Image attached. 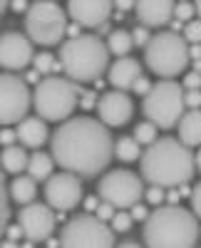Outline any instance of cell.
Wrapping results in <instances>:
<instances>
[{
    "instance_id": "6da1fadb",
    "label": "cell",
    "mask_w": 201,
    "mask_h": 248,
    "mask_svg": "<svg viewBox=\"0 0 201 248\" xmlns=\"http://www.w3.org/2000/svg\"><path fill=\"white\" fill-rule=\"evenodd\" d=\"M50 154L65 171L92 179L114 159V139L99 119L67 117L50 137Z\"/></svg>"
},
{
    "instance_id": "7a4b0ae2",
    "label": "cell",
    "mask_w": 201,
    "mask_h": 248,
    "mask_svg": "<svg viewBox=\"0 0 201 248\" xmlns=\"http://www.w3.org/2000/svg\"><path fill=\"white\" fill-rule=\"evenodd\" d=\"M142 179L147 184H159L164 189H176L191 181L196 174V156L191 147L174 137H156L147 144V152L139 156Z\"/></svg>"
},
{
    "instance_id": "3957f363",
    "label": "cell",
    "mask_w": 201,
    "mask_h": 248,
    "mask_svg": "<svg viewBox=\"0 0 201 248\" xmlns=\"http://www.w3.org/2000/svg\"><path fill=\"white\" fill-rule=\"evenodd\" d=\"M199 218L179 203H159L144 218L142 238L152 248H191L199 243Z\"/></svg>"
},
{
    "instance_id": "277c9868",
    "label": "cell",
    "mask_w": 201,
    "mask_h": 248,
    "mask_svg": "<svg viewBox=\"0 0 201 248\" xmlns=\"http://www.w3.org/2000/svg\"><path fill=\"white\" fill-rule=\"evenodd\" d=\"M60 65H62V72L70 79H75L77 85L97 82L102 77V72L109 67L107 43H102V37L97 35H72L62 43Z\"/></svg>"
},
{
    "instance_id": "5b68a950",
    "label": "cell",
    "mask_w": 201,
    "mask_h": 248,
    "mask_svg": "<svg viewBox=\"0 0 201 248\" xmlns=\"http://www.w3.org/2000/svg\"><path fill=\"white\" fill-rule=\"evenodd\" d=\"M32 105L45 122H62L79 105V85L70 77H43L32 90Z\"/></svg>"
},
{
    "instance_id": "8992f818",
    "label": "cell",
    "mask_w": 201,
    "mask_h": 248,
    "mask_svg": "<svg viewBox=\"0 0 201 248\" xmlns=\"http://www.w3.org/2000/svg\"><path fill=\"white\" fill-rule=\"evenodd\" d=\"M189 43L184 35L164 30L149 37L144 45V65L159 77H176L189 67Z\"/></svg>"
},
{
    "instance_id": "52a82bcc",
    "label": "cell",
    "mask_w": 201,
    "mask_h": 248,
    "mask_svg": "<svg viewBox=\"0 0 201 248\" xmlns=\"http://www.w3.org/2000/svg\"><path fill=\"white\" fill-rule=\"evenodd\" d=\"M184 105V85H179L174 77H162L154 82L152 90L142 99V112L159 129H171L182 119Z\"/></svg>"
},
{
    "instance_id": "ba28073f",
    "label": "cell",
    "mask_w": 201,
    "mask_h": 248,
    "mask_svg": "<svg viewBox=\"0 0 201 248\" xmlns=\"http://www.w3.org/2000/svg\"><path fill=\"white\" fill-rule=\"evenodd\" d=\"M25 35L43 47L60 45L67 35V10L55 0H35L25 10Z\"/></svg>"
},
{
    "instance_id": "9c48e42d",
    "label": "cell",
    "mask_w": 201,
    "mask_h": 248,
    "mask_svg": "<svg viewBox=\"0 0 201 248\" xmlns=\"http://www.w3.org/2000/svg\"><path fill=\"white\" fill-rule=\"evenodd\" d=\"M60 246H67V248H109V246H114V231L107 221H102L94 214H77L65 223L62 233H60Z\"/></svg>"
},
{
    "instance_id": "30bf717a",
    "label": "cell",
    "mask_w": 201,
    "mask_h": 248,
    "mask_svg": "<svg viewBox=\"0 0 201 248\" xmlns=\"http://www.w3.org/2000/svg\"><path fill=\"white\" fill-rule=\"evenodd\" d=\"M97 196L109 201L114 209H129L144 196V179L129 169L107 171L97 184Z\"/></svg>"
},
{
    "instance_id": "8fae6325",
    "label": "cell",
    "mask_w": 201,
    "mask_h": 248,
    "mask_svg": "<svg viewBox=\"0 0 201 248\" xmlns=\"http://www.w3.org/2000/svg\"><path fill=\"white\" fill-rule=\"evenodd\" d=\"M32 92L17 75H0V127H13L28 114Z\"/></svg>"
},
{
    "instance_id": "7c38bea8",
    "label": "cell",
    "mask_w": 201,
    "mask_h": 248,
    "mask_svg": "<svg viewBox=\"0 0 201 248\" xmlns=\"http://www.w3.org/2000/svg\"><path fill=\"white\" fill-rule=\"evenodd\" d=\"M17 223L23 226V236L30 243H45L55 233L57 216L47 201L45 203L30 201V203H23V209L17 214Z\"/></svg>"
},
{
    "instance_id": "4fadbf2b",
    "label": "cell",
    "mask_w": 201,
    "mask_h": 248,
    "mask_svg": "<svg viewBox=\"0 0 201 248\" xmlns=\"http://www.w3.org/2000/svg\"><path fill=\"white\" fill-rule=\"evenodd\" d=\"M45 201L60 214L77 209L79 201H82V176L65 169L60 174H52L45 181Z\"/></svg>"
},
{
    "instance_id": "5bb4252c",
    "label": "cell",
    "mask_w": 201,
    "mask_h": 248,
    "mask_svg": "<svg viewBox=\"0 0 201 248\" xmlns=\"http://www.w3.org/2000/svg\"><path fill=\"white\" fill-rule=\"evenodd\" d=\"M97 117L107 127H124L134 114V102L124 90H112L97 97Z\"/></svg>"
},
{
    "instance_id": "9a60e30c",
    "label": "cell",
    "mask_w": 201,
    "mask_h": 248,
    "mask_svg": "<svg viewBox=\"0 0 201 248\" xmlns=\"http://www.w3.org/2000/svg\"><path fill=\"white\" fill-rule=\"evenodd\" d=\"M35 57L32 40L23 32H3L0 35V67L5 70H25Z\"/></svg>"
},
{
    "instance_id": "2e32d148",
    "label": "cell",
    "mask_w": 201,
    "mask_h": 248,
    "mask_svg": "<svg viewBox=\"0 0 201 248\" xmlns=\"http://www.w3.org/2000/svg\"><path fill=\"white\" fill-rule=\"evenodd\" d=\"M112 0H67V17L82 28H99L112 17Z\"/></svg>"
},
{
    "instance_id": "e0dca14e",
    "label": "cell",
    "mask_w": 201,
    "mask_h": 248,
    "mask_svg": "<svg viewBox=\"0 0 201 248\" xmlns=\"http://www.w3.org/2000/svg\"><path fill=\"white\" fill-rule=\"evenodd\" d=\"M174 0H137L134 13L147 28H162L174 17Z\"/></svg>"
},
{
    "instance_id": "ac0fdd59",
    "label": "cell",
    "mask_w": 201,
    "mask_h": 248,
    "mask_svg": "<svg viewBox=\"0 0 201 248\" xmlns=\"http://www.w3.org/2000/svg\"><path fill=\"white\" fill-rule=\"evenodd\" d=\"M107 70H109V85L114 90H124V92H132V85L142 75V65L134 57H127V55L117 57V62H112Z\"/></svg>"
},
{
    "instance_id": "d6986e66",
    "label": "cell",
    "mask_w": 201,
    "mask_h": 248,
    "mask_svg": "<svg viewBox=\"0 0 201 248\" xmlns=\"http://www.w3.org/2000/svg\"><path fill=\"white\" fill-rule=\"evenodd\" d=\"M15 132H17V141L23 144V147H28V149H40L47 141V137H50L45 119L43 117H28V114L17 122Z\"/></svg>"
},
{
    "instance_id": "ffe728a7",
    "label": "cell",
    "mask_w": 201,
    "mask_h": 248,
    "mask_svg": "<svg viewBox=\"0 0 201 248\" xmlns=\"http://www.w3.org/2000/svg\"><path fill=\"white\" fill-rule=\"evenodd\" d=\"M179 127V139H182L186 147H199L201 144V107L196 109H184L182 119L176 122Z\"/></svg>"
},
{
    "instance_id": "44dd1931",
    "label": "cell",
    "mask_w": 201,
    "mask_h": 248,
    "mask_svg": "<svg viewBox=\"0 0 201 248\" xmlns=\"http://www.w3.org/2000/svg\"><path fill=\"white\" fill-rule=\"evenodd\" d=\"M28 152L23 144H8L0 152V164H3V171L5 174H23L28 167Z\"/></svg>"
},
{
    "instance_id": "7402d4cb",
    "label": "cell",
    "mask_w": 201,
    "mask_h": 248,
    "mask_svg": "<svg viewBox=\"0 0 201 248\" xmlns=\"http://www.w3.org/2000/svg\"><path fill=\"white\" fill-rule=\"evenodd\" d=\"M8 194H10V199L15 201V203H30V201H35V196H37V181L30 176V174H17L13 181H10V186H8Z\"/></svg>"
},
{
    "instance_id": "603a6c76",
    "label": "cell",
    "mask_w": 201,
    "mask_h": 248,
    "mask_svg": "<svg viewBox=\"0 0 201 248\" xmlns=\"http://www.w3.org/2000/svg\"><path fill=\"white\" fill-rule=\"evenodd\" d=\"M25 174H30L35 181H47V179L55 174V159H52V154H45V152H32V154L28 156Z\"/></svg>"
},
{
    "instance_id": "cb8c5ba5",
    "label": "cell",
    "mask_w": 201,
    "mask_h": 248,
    "mask_svg": "<svg viewBox=\"0 0 201 248\" xmlns=\"http://www.w3.org/2000/svg\"><path fill=\"white\" fill-rule=\"evenodd\" d=\"M132 47H134L132 32H127V30H112V32H109V37H107V50H109V55L124 57V55H129Z\"/></svg>"
},
{
    "instance_id": "d4e9b609",
    "label": "cell",
    "mask_w": 201,
    "mask_h": 248,
    "mask_svg": "<svg viewBox=\"0 0 201 248\" xmlns=\"http://www.w3.org/2000/svg\"><path fill=\"white\" fill-rule=\"evenodd\" d=\"M114 156L119 161H137L142 156V144L134 137H122L119 141H114Z\"/></svg>"
},
{
    "instance_id": "484cf974",
    "label": "cell",
    "mask_w": 201,
    "mask_h": 248,
    "mask_svg": "<svg viewBox=\"0 0 201 248\" xmlns=\"http://www.w3.org/2000/svg\"><path fill=\"white\" fill-rule=\"evenodd\" d=\"M8 223H10V194H8V184L3 174V164H0V241L5 238Z\"/></svg>"
},
{
    "instance_id": "4316f807",
    "label": "cell",
    "mask_w": 201,
    "mask_h": 248,
    "mask_svg": "<svg viewBox=\"0 0 201 248\" xmlns=\"http://www.w3.org/2000/svg\"><path fill=\"white\" fill-rule=\"evenodd\" d=\"M32 65L37 72H43V75H52L57 70H62V65H60V60L52 55V52H40L32 57Z\"/></svg>"
},
{
    "instance_id": "83f0119b",
    "label": "cell",
    "mask_w": 201,
    "mask_h": 248,
    "mask_svg": "<svg viewBox=\"0 0 201 248\" xmlns=\"http://www.w3.org/2000/svg\"><path fill=\"white\" fill-rule=\"evenodd\" d=\"M132 223H134V218H132L129 209H117L114 216L109 218V226H112L114 233H127L132 229Z\"/></svg>"
},
{
    "instance_id": "f1b7e54d",
    "label": "cell",
    "mask_w": 201,
    "mask_h": 248,
    "mask_svg": "<svg viewBox=\"0 0 201 248\" xmlns=\"http://www.w3.org/2000/svg\"><path fill=\"white\" fill-rule=\"evenodd\" d=\"M156 124L154 122H142V124H137V127H134V139L139 141V144H152L154 139H156Z\"/></svg>"
},
{
    "instance_id": "f546056e",
    "label": "cell",
    "mask_w": 201,
    "mask_h": 248,
    "mask_svg": "<svg viewBox=\"0 0 201 248\" xmlns=\"http://www.w3.org/2000/svg\"><path fill=\"white\" fill-rule=\"evenodd\" d=\"M184 40L191 43H201V17H191L189 23L184 25Z\"/></svg>"
},
{
    "instance_id": "4dcf8cb0",
    "label": "cell",
    "mask_w": 201,
    "mask_h": 248,
    "mask_svg": "<svg viewBox=\"0 0 201 248\" xmlns=\"http://www.w3.org/2000/svg\"><path fill=\"white\" fill-rule=\"evenodd\" d=\"M194 15H196L194 3H186V0H182V3L174 5V17H176V20H184V23H189Z\"/></svg>"
},
{
    "instance_id": "1f68e13d",
    "label": "cell",
    "mask_w": 201,
    "mask_h": 248,
    "mask_svg": "<svg viewBox=\"0 0 201 248\" xmlns=\"http://www.w3.org/2000/svg\"><path fill=\"white\" fill-rule=\"evenodd\" d=\"M164 186H159V184H149V189H144V199L149 201V203H154V206H159L164 201Z\"/></svg>"
},
{
    "instance_id": "d6a6232c",
    "label": "cell",
    "mask_w": 201,
    "mask_h": 248,
    "mask_svg": "<svg viewBox=\"0 0 201 248\" xmlns=\"http://www.w3.org/2000/svg\"><path fill=\"white\" fill-rule=\"evenodd\" d=\"M114 206L109 203V201H102V199H99V203H97V209H94V216H99V218H102V221H109L112 216H114Z\"/></svg>"
},
{
    "instance_id": "836d02e7",
    "label": "cell",
    "mask_w": 201,
    "mask_h": 248,
    "mask_svg": "<svg viewBox=\"0 0 201 248\" xmlns=\"http://www.w3.org/2000/svg\"><path fill=\"white\" fill-rule=\"evenodd\" d=\"M184 105L186 109L201 107V90H184Z\"/></svg>"
},
{
    "instance_id": "e575fe53",
    "label": "cell",
    "mask_w": 201,
    "mask_h": 248,
    "mask_svg": "<svg viewBox=\"0 0 201 248\" xmlns=\"http://www.w3.org/2000/svg\"><path fill=\"white\" fill-rule=\"evenodd\" d=\"M5 236H8V238L3 241L5 246H13L15 241L25 238V236H23V226H20V223H17V226H10V223H8V229H5Z\"/></svg>"
},
{
    "instance_id": "d590c367",
    "label": "cell",
    "mask_w": 201,
    "mask_h": 248,
    "mask_svg": "<svg viewBox=\"0 0 201 248\" xmlns=\"http://www.w3.org/2000/svg\"><path fill=\"white\" fill-rule=\"evenodd\" d=\"M149 30H147V25H139V28H134L132 30V40H134V45H139V47H142V45H147L149 43Z\"/></svg>"
},
{
    "instance_id": "8d00e7d4",
    "label": "cell",
    "mask_w": 201,
    "mask_h": 248,
    "mask_svg": "<svg viewBox=\"0 0 201 248\" xmlns=\"http://www.w3.org/2000/svg\"><path fill=\"white\" fill-rule=\"evenodd\" d=\"M189 196H191V211L196 214V218H201V181L194 186V191Z\"/></svg>"
},
{
    "instance_id": "74e56055",
    "label": "cell",
    "mask_w": 201,
    "mask_h": 248,
    "mask_svg": "<svg viewBox=\"0 0 201 248\" xmlns=\"http://www.w3.org/2000/svg\"><path fill=\"white\" fill-rule=\"evenodd\" d=\"M182 85H184V90H201V72H196V70L189 72Z\"/></svg>"
},
{
    "instance_id": "f35d334b",
    "label": "cell",
    "mask_w": 201,
    "mask_h": 248,
    "mask_svg": "<svg viewBox=\"0 0 201 248\" xmlns=\"http://www.w3.org/2000/svg\"><path fill=\"white\" fill-rule=\"evenodd\" d=\"M129 214H132V218L134 221H144L147 216H149V209L142 203V201H137L134 206H129Z\"/></svg>"
},
{
    "instance_id": "ab89813d",
    "label": "cell",
    "mask_w": 201,
    "mask_h": 248,
    "mask_svg": "<svg viewBox=\"0 0 201 248\" xmlns=\"http://www.w3.org/2000/svg\"><path fill=\"white\" fill-rule=\"evenodd\" d=\"M149 90H152V82H149L147 77L139 75V77H137V82L132 85V92H137V94H147Z\"/></svg>"
},
{
    "instance_id": "60d3db41",
    "label": "cell",
    "mask_w": 201,
    "mask_h": 248,
    "mask_svg": "<svg viewBox=\"0 0 201 248\" xmlns=\"http://www.w3.org/2000/svg\"><path fill=\"white\" fill-rule=\"evenodd\" d=\"M15 139H17V132H15V129H10V127L0 129V144H3V147H8V144H15Z\"/></svg>"
},
{
    "instance_id": "b9f144b4",
    "label": "cell",
    "mask_w": 201,
    "mask_h": 248,
    "mask_svg": "<svg viewBox=\"0 0 201 248\" xmlns=\"http://www.w3.org/2000/svg\"><path fill=\"white\" fill-rule=\"evenodd\" d=\"M112 3H114V8H117L119 13H127V10H134L137 0H112Z\"/></svg>"
},
{
    "instance_id": "7bdbcfd3",
    "label": "cell",
    "mask_w": 201,
    "mask_h": 248,
    "mask_svg": "<svg viewBox=\"0 0 201 248\" xmlns=\"http://www.w3.org/2000/svg\"><path fill=\"white\" fill-rule=\"evenodd\" d=\"M10 8H13L15 13H25L30 5H28V0H13V3H10Z\"/></svg>"
},
{
    "instance_id": "ee69618b",
    "label": "cell",
    "mask_w": 201,
    "mask_h": 248,
    "mask_svg": "<svg viewBox=\"0 0 201 248\" xmlns=\"http://www.w3.org/2000/svg\"><path fill=\"white\" fill-rule=\"evenodd\" d=\"M189 57H191V60L201 57V43H191V45H189Z\"/></svg>"
},
{
    "instance_id": "f6af8a7d",
    "label": "cell",
    "mask_w": 201,
    "mask_h": 248,
    "mask_svg": "<svg viewBox=\"0 0 201 248\" xmlns=\"http://www.w3.org/2000/svg\"><path fill=\"white\" fill-rule=\"evenodd\" d=\"M82 94H85V97H82V105H85V107H92V105H97L92 92H82Z\"/></svg>"
},
{
    "instance_id": "bcb514c9",
    "label": "cell",
    "mask_w": 201,
    "mask_h": 248,
    "mask_svg": "<svg viewBox=\"0 0 201 248\" xmlns=\"http://www.w3.org/2000/svg\"><path fill=\"white\" fill-rule=\"evenodd\" d=\"M194 156H196V169L201 171V144H199V152H196Z\"/></svg>"
},
{
    "instance_id": "7dc6e473",
    "label": "cell",
    "mask_w": 201,
    "mask_h": 248,
    "mask_svg": "<svg viewBox=\"0 0 201 248\" xmlns=\"http://www.w3.org/2000/svg\"><path fill=\"white\" fill-rule=\"evenodd\" d=\"M194 70H196V72H201V57H196V60H194Z\"/></svg>"
},
{
    "instance_id": "c3c4849f",
    "label": "cell",
    "mask_w": 201,
    "mask_h": 248,
    "mask_svg": "<svg viewBox=\"0 0 201 248\" xmlns=\"http://www.w3.org/2000/svg\"><path fill=\"white\" fill-rule=\"evenodd\" d=\"M194 8H196V15L201 17V0H194Z\"/></svg>"
},
{
    "instance_id": "681fc988",
    "label": "cell",
    "mask_w": 201,
    "mask_h": 248,
    "mask_svg": "<svg viewBox=\"0 0 201 248\" xmlns=\"http://www.w3.org/2000/svg\"><path fill=\"white\" fill-rule=\"evenodd\" d=\"M5 8H8V0H0V15L5 13Z\"/></svg>"
}]
</instances>
